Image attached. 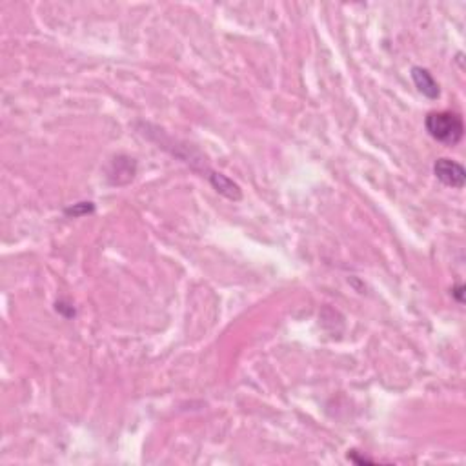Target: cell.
<instances>
[{"label":"cell","instance_id":"2","mask_svg":"<svg viewBox=\"0 0 466 466\" xmlns=\"http://www.w3.org/2000/svg\"><path fill=\"white\" fill-rule=\"evenodd\" d=\"M434 173H436L437 181H441L445 186L456 188V190L465 188V168L456 161H452V159H437L436 164H434Z\"/></svg>","mask_w":466,"mask_h":466},{"label":"cell","instance_id":"4","mask_svg":"<svg viewBox=\"0 0 466 466\" xmlns=\"http://www.w3.org/2000/svg\"><path fill=\"white\" fill-rule=\"evenodd\" d=\"M208 179H210V183H212V186L215 188L221 195L230 199V201H239V199L243 197V195H241V188L233 183V181H230L226 175H223V173L210 172Z\"/></svg>","mask_w":466,"mask_h":466},{"label":"cell","instance_id":"1","mask_svg":"<svg viewBox=\"0 0 466 466\" xmlns=\"http://www.w3.org/2000/svg\"><path fill=\"white\" fill-rule=\"evenodd\" d=\"M425 128L432 139L446 146H457L465 135L463 116L456 112H432L426 115Z\"/></svg>","mask_w":466,"mask_h":466},{"label":"cell","instance_id":"5","mask_svg":"<svg viewBox=\"0 0 466 466\" xmlns=\"http://www.w3.org/2000/svg\"><path fill=\"white\" fill-rule=\"evenodd\" d=\"M93 210L95 208H93L92 203H79V204H73V208H68L66 215H73V217H77V215H86V213H92Z\"/></svg>","mask_w":466,"mask_h":466},{"label":"cell","instance_id":"3","mask_svg":"<svg viewBox=\"0 0 466 466\" xmlns=\"http://www.w3.org/2000/svg\"><path fill=\"white\" fill-rule=\"evenodd\" d=\"M412 81L416 84V88L419 90L426 99H430V101H436L441 95V90H439V84L437 81L432 77V73L426 68L416 66L412 68Z\"/></svg>","mask_w":466,"mask_h":466},{"label":"cell","instance_id":"6","mask_svg":"<svg viewBox=\"0 0 466 466\" xmlns=\"http://www.w3.org/2000/svg\"><path fill=\"white\" fill-rule=\"evenodd\" d=\"M463 290H465V288H463L461 284H457L456 288L452 290V294L456 295V299L459 301V303H463V301H465V299H463Z\"/></svg>","mask_w":466,"mask_h":466}]
</instances>
